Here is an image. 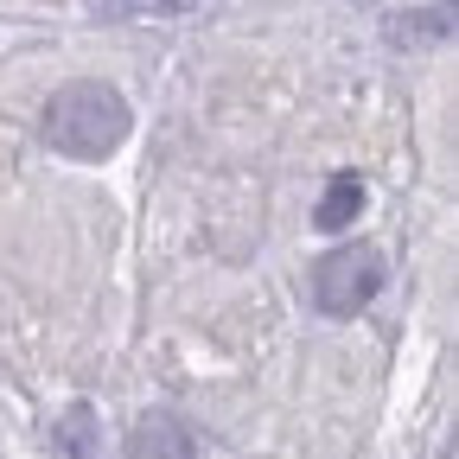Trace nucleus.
Instances as JSON below:
<instances>
[{
    "mask_svg": "<svg viewBox=\"0 0 459 459\" xmlns=\"http://www.w3.org/2000/svg\"><path fill=\"white\" fill-rule=\"evenodd\" d=\"M128 128H134V115H128L122 90H108V83H65L45 102V141L71 160H108L128 141Z\"/></svg>",
    "mask_w": 459,
    "mask_h": 459,
    "instance_id": "1",
    "label": "nucleus"
},
{
    "mask_svg": "<svg viewBox=\"0 0 459 459\" xmlns=\"http://www.w3.org/2000/svg\"><path fill=\"white\" fill-rule=\"evenodd\" d=\"M377 281H383V262H377L370 243H338L319 262V313H332V319L364 313L370 294H377Z\"/></svg>",
    "mask_w": 459,
    "mask_h": 459,
    "instance_id": "2",
    "label": "nucleus"
},
{
    "mask_svg": "<svg viewBox=\"0 0 459 459\" xmlns=\"http://www.w3.org/2000/svg\"><path fill=\"white\" fill-rule=\"evenodd\" d=\"M128 459H198V440H192L186 421L147 415V421H134V434H128Z\"/></svg>",
    "mask_w": 459,
    "mask_h": 459,
    "instance_id": "3",
    "label": "nucleus"
},
{
    "mask_svg": "<svg viewBox=\"0 0 459 459\" xmlns=\"http://www.w3.org/2000/svg\"><path fill=\"white\" fill-rule=\"evenodd\" d=\"M364 211V179L358 172H338L319 198V230H351V217Z\"/></svg>",
    "mask_w": 459,
    "mask_h": 459,
    "instance_id": "4",
    "label": "nucleus"
},
{
    "mask_svg": "<svg viewBox=\"0 0 459 459\" xmlns=\"http://www.w3.org/2000/svg\"><path fill=\"white\" fill-rule=\"evenodd\" d=\"M57 459H96V409L71 402V415L57 421Z\"/></svg>",
    "mask_w": 459,
    "mask_h": 459,
    "instance_id": "5",
    "label": "nucleus"
},
{
    "mask_svg": "<svg viewBox=\"0 0 459 459\" xmlns=\"http://www.w3.org/2000/svg\"><path fill=\"white\" fill-rule=\"evenodd\" d=\"M102 20H166V13H192L198 0H83Z\"/></svg>",
    "mask_w": 459,
    "mask_h": 459,
    "instance_id": "6",
    "label": "nucleus"
}]
</instances>
